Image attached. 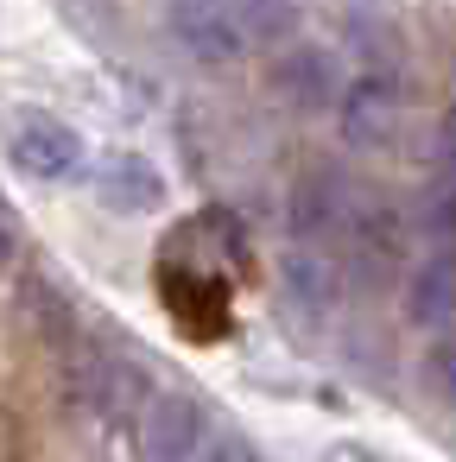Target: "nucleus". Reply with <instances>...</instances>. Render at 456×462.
I'll return each instance as SVG.
<instances>
[{
  "label": "nucleus",
  "instance_id": "nucleus-1",
  "mask_svg": "<svg viewBox=\"0 0 456 462\" xmlns=\"http://www.w3.org/2000/svg\"><path fill=\"white\" fill-rule=\"evenodd\" d=\"M0 159H7L20 178H33V184H70L89 165L83 134L64 115L39 108V102H20V108L0 115Z\"/></svg>",
  "mask_w": 456,
  "mask_h": 462
},
{
  "label": "nucleus",
  "instance_id": "nucleus-2",
  "mask_svg": "<svg viewBox=\"0 0 456 462\" xmlns=\"http://www.w3.org/2000/svg\"><path fill=\"white\" fill-rule=\"evenodd\" d=\"M330 254H336V266H342V285L380 291V285H393L399 266H405V222H399L386 203L355 197L349 216H342V228L330 235Z\"/></svg>",
  "mask_w": 456,
  "mask_h": 462
},
{
  "label": "nucleus",
  "instance_id": "nucleus-3",
  "mask_svg": "<svg viewBox=\"0 0 456 462\" xmlns=\"http://www.w3.org/2000/svg\"><path fill=\"white\" fill-rule=\"evenodd\" d=\"M399 127H405V89L399 77H374V70H355L336 96V134L349 152H393L399 146Z\"/></svg>",
  "mask_w": 456,
  "mask_h": 462
},
{
  "label": "nucleus",
  "instance_id": "nucleus-4",
  "mask_svg": "<svg viewBox=\"0 0 456 462\" xmlns=\"http://www.w3.org/2000/svg\"><path fill=\"white\" fill-rule=\"evenodd\" d=\"M165 32L203 70H235L247 58V45H254L228 0H165Z\"/></svg>",
  "mask_w": 456,
  "mask_h": 462
},
{
  "label": "nucleus",
  "instance_id": "nucleus-5",
  "mask_svg": "<svg viewBox=\"0 0 456 462\" xmlns=\"http://www.w3.org/2000/svg\"><path fill=\"white\" fill-rule=\"evenodd\" d=\"M279 298L292 317H311L323 323L336 304H342V266L323 241H292L285 260H279Z\"/></svg>",
  "mask_w": 456,
  "mask_h": 462
},
{
  "label": "nucleus",
  "instance_id": "nucleus-6",
  "mask_svg": "<svg viewBox=\"0 0 456 462\" xmlns=\"http://www.w3.org/2000/svg\"><path fill=\"white\" fill-rule=\"evenodd\" d=\"M89 197L108 216H153L165 209V171L146 152H102L89 165Z\"/></svg>",
  "mask_w": 456,
  "mask_h": 462
},
{
  "label": "nucleus",
  "instance_id": "nucleus-7",
  "mask_svg": "<svg viewBox=\"0 0 456 462\" xmlns=\"http://www.w3.org/2000/svg\"><path fill=\"white\" fill-rule=\"evenodd\" d=\"M209 437V418L191 393H153L140 418V456L146 462H197Z\"/></svg>",
  "mask_w": 456,
  "mask_h": 462
},
{
  "label": "nucleus",
  "instance_id": "nucleus-8",
  "mask_svg": "<svg viewBox=\"0 0 456 462\" xmlns=\"http://www.w3.org/2000/svg\"><path fill=\"white\" fill-rule=\"evenodd\" d=\"M273 96H279L292 115H323V108H336V96H342V64H336V51H323V45H285V51L273 58Z\"/></svg>",
  "mask_w": 456,
  "mask_h": 462
},
{
  "label": "nucleus",
  "instance_id": "nucleus-9",
  "mask_svg": "<svg viewBox=\"0 0 456 462\" xmlns=\"http://www.w3.org/2000/svg\"><path fill=\"white\" fill-rule=\"evenodd\" d=\"M405 323L412 329H456V241H424L405 273Z\"/></svg>",
  "mask_w": 456,
  "mask_h": 462
},
{
  "label": "nucleus",
  "instance_id": "nucleus-10",
  "mask_svg": "<svg viewBox=\"0 0 456 462\" xmlns=\"http://www.w3.org/2000/svg\"><path fill=\"white\" fill-rule=\"evenodd\" d=\"M349 203H355V190H349V178L336 171V165H311V171H298V184H292V241H323L330 247V235L342 228V216H349Z\"/></svg>",
  "mask_w": 456,
  "mask_h": 462
},
{
  "label": "nucleus",
  "instance_id": "nucleus-11",
  "mask_svg": "<svg viewBox=\"0 0 456 462\" xmlns=\"http://www.w3.org/2000/svg\"><path fill=\"white\" fill-rule=\"evenodd\" d=\"M349 51H355V64L374 70V77H399V70H405V39H399V26H393L380 7H355V14H349Z\"/></svg>",
  "mask_w": 456,
  "mask_h": 462
},
{
  "label": "nucleus",
  "instance_id": "nucleus-12",
  "mask_svg": "<svg viewBox=\"0 0 456 462\" xmlns=\"http://www.w3.org/2000/svg\"><path fill=\"white\" fill-rule=\"evenodd\" d=\"M424 380H431V393L456 411V329H437V342H431V355H424Z\"/></svg>",
  "mask_w": 456,
  "mask_h": 462
},
{
  "label": "nucleus",
  "instance_id": "nucleus-13",
  "mask_svg": "<svg viewBox=\"0 0 456 462\" xmlns=\"http://www.w3.org/2000/svg\"><path fill=\"white\" fill-rule=\"evenodd\" d=\"M431 178L437 184H456V108H443V121L431 134Z\"/></svg>",
  "mask_w": 456,
  "mask_h": 462
},
{
  "label": "nucleus",
  "instance_id": "nucleus-14",
  "mask_svg": "<svg viewBox=\"0 0 456 462\" xmlns=\"http://www.w3.org/2000/svg\"><path fill=\"white\" fill-rule=\"evenodd\" d=\"M197 462H260V449H254V443H241V437H216Z\"/></svg>",
  "mask_w": 456,
  "mask_h": 462
},
{
  "label": "nucleus",
  "instance_id": "nucleus-15",
  "mask_svg": "<svg viewBox=\"0 0 456 462\" xmlns=\"http://www.w3.org/2000/svg\"><path fill=\"white\" fill-rule=\"evenodd\" d=\"M323 462H393V456H380V449H368V443H349V437H342V443H330V449H323Z\"/></svg>",
  "mask_w": 456,
  "mask_h": 462
},
{
  "label": "nucleus",
  "instance_id": "nucleus-16",
  "mask_svg": "<svg viewBox=\"0 0 456 462\" xmlns=\"http://www.w3.org/2000/svg\"><path fill=\"white\" fill-rule=\"evenodd\" d=\"M349 7H380V0H349Z\"/></svg>",
  "mask_w": 456,
  "mask_h": 462
}]
</instances>
